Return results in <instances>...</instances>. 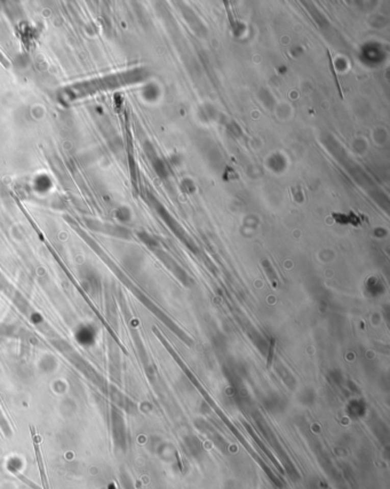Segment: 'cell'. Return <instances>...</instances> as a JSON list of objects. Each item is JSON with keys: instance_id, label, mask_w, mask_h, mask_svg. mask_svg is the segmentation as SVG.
I'll return each instance as SVG.
<instances>
[{"instance_id": "6da1fadb", "label": "cell", "mask_w": 390, "mask_h": 489, "mask_svg": "<svg viewBox=\"0 0 390 489\" xmlns=\"http://www.w3.org/2000/svg\"><path fill=\"white\" fill-rule=\"evenodd\" d=\"M0 63H3V64H4L5 67H6V68H9V67H11V65H9V63H8L7 59L5 58V56H4L2 53H0Z\"/></svg>"}]
</instances>
